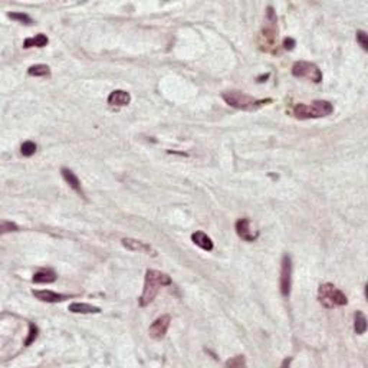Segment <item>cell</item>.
<instances>
[{"instance_id": "19", "label": "cell", "mask_w": 368, "mask_h": 368, "mask_svg": "<svg viewBox=\"0 0 368 368\" xmlns=\"http://www.w3.org/2000/svg\"><path fill=\"white\" fill-rule=\"evenodd\" d=\"M28 74L31 75V76H43V78H48V76H51V68L48 65L37 63V65H32L28 69Z\"/></svg>"}, {"instance_id": "5", "label": "cell", "mask_w": 368, "mask_h": 368, "mask_svg": "<svg viewBox=\"0 0 368 368\" xmlns=\"http://www.w3.org/2000/svg\"><path fill=\"white\" fill-rule=\"evenodd\" d=\"M318 299L321 305L327 309H332L337 307H344L348 304V299L345 294L338 289L332 283H322L318 289Z\"/></svg>"}, {"instance_id": "7", "label": "cell", "mask_w": 368, "mask_h": 368, "mask_svg": "<svg viewBox=\"0 0 368 368\" xmlns=\"http://www.w3.org/2000/svg\"><path fill=\"white\" fill-rule=\"evenodd\" d=\"M292 286V259L289 255H283L280 262V277H279V289L283 298H289Z\"/></svg>"}, {"instance_id": "17", "label": "cell", "mask_w": 368, "mask_h": 368, "mask_svg": "<svg viewBox=\"0 0 368 368\" xmlns=\"http://www.w3.org/2000/svg\"><path fill=\"white\" fill-rule=\"evenodd\" d=\"M48 43H49V39H48L46 35L37 33L35 37H28V39L23 42V48H25V49L33 48V46H36V48H43V46H46Z\"/></svg>"}, {"instance_id": "10", "label": "cell", "mask_w": 368, "mask_h": 368, "mask_svg": "<svg viewBox=\"0 0 368 368\" xmlns=\"http://www.w3.org/2000/svg\"><path fill=\"white\" fill-rule=\"evenodd\" d=\"M121 243H123V246H124V247H127V249L131 250V252H141V253H146V255L157 256L155 249H153L148 243L143 242V240L125 238V239L121 240Z\"/></svg>"}, {"instance_id": "16", "label": "cell", "mask_w": 368, "mask_h": 368, "mask_svg": "<svg viewBox=\"0 0 368 368\" xmlns=\"http://www.w3.org/2000/svg\"><path fill=\"white\" fill-rule=\"evenodd\" d=\"M56 277L58 276L52 269H42V271H37L33 275L32 280H33V283H52V282H55Z\"/></svg>"}, {"instance_id": "4", "label": "cell", "mask_w": 368, "mask_h": 368, "mask_svg": "<svg viewBox=\"0 0 368 368\" xmlns=\"http://www.w3.org/2000/svg\"><path fill=\"white\" fill-rule=\"evenodd\" d=\"M334 112V105L330 101L318 99L311 104H298L294 107V115L298 120H311L328 117Z\"/></svg>"}, {"instance_id": "2", "label": "cell", "mask_w": 368, "mask_h": 368, "mask_svg": "<svg viewBox=\"0 0 368 368\" xmlns=\"http://www.w3.org/2000/svg\"><path fill=\"white\" fill-rule=\"evenodd\" d=\"M277 18L272 6H268L266 9V18L265 25L259 35V46L263 52L275 54L277 46Z\"/></svg>"}, {"instance_id": "9", "label": "cell", "mask_w": 368, "mask_h": 368, "mask_svg": "<svg viewBox=\"0 0 368 368\" xmlns=\"http://www.w3.org/2000/svg\"><path fill=\"white\" fill-rule=\"evenodd\" d=\"M170 324H171V318L170 315H161L158 316L151 325H150V330H148V334L153 339H163L166 337L167 331L170 328Z\"/></svg>"}, {"instance_id": "12", "label": "cell", "mask_w": 368, "mask_h": 368, "mask_svg": "<svg viewBox=\"0 0 368 368\" xmlns=\"http://www.w3.org/2000/svg\"><path fill=\"white\" fill-rule=\"evenodd\" d=\"M129 102H131L129 92L123 91V90L112 91L108 96V104L111 107H127Z\"/></svg>"}, {"instance_id": "27", "label": "cell", "mask_w": 368, "mask_h": 368, "mask_svg": "<svg viewBox=\"0 0 368 368\" xmlns=\"http://www.w3.org/2000/svg\"><path fill=\"white\" fill-rule=\"evenodd\" d=\"M268 78H269V74L262 75V76H259L258 78V82H265V79H268Z\"/></svg>"}, {"instance_id": "14", "label": "cell", "mask_w": 368, "mask_h": 368, "mask_svg": "<svg viewBox=\"0 0 368 368\" xmlns=\"http://www.w3.org/2000/svg\"><path fill=\"white\" fill-rule=\"evenodd\" d=\"M191 240H193V243L196 246L202 247L203 250H207V252L213 250V247H215L213 240L210 239L204 232H196V233H193L191 235Z\"/></svg>"}, {"instance_id": "23", "label": "cell", "mask_w": 368, "mask_h": 368, "mask_svg": "<svg viewBox=\"0 0 368 368\" xmlns=\"http://www.w3.org/2000/svg\"><path fill=\"white\" fill-rule=\"evenodd\" d=\"M19 226L16 223L9 220H3L0 223V233L1 235H6V233H10V232H18Z\"/></svg>"}, {"instance_id": "21", "label": "cell", "mask_w": 368, "mask_h": 368, "mask_svg": "<svg viewBox=\"0 0 368 368\" xmlns=\"http://www.w3.org/2000/svg\"><path fill=\"white\" fill-rule=\"evenodd\" d=\"M36 144L33 141H25L20 147V153L23 157H32L36 153Z\"/></svg>"}, {"instance_id": "25", "label": "cell", "mask_w": 368, "mask_h": 368, "mask_svg": "<svg viewBox=\"0 0 368 368\" xmlns=\"http://www.w3.org/2000/svg\"><path fill=\"white\" fill-rule=\"evenodd\" d=\"M357 42L360 43V46L364 49V51H368V35L367 32L364 31H357Z\"/></svg>"}, {"instance_id": "3", "label": "cell", "mask_w": 368, "mask_h": 368, "mask_svg": "<svg viewBox=\"0 0 368 368\" xmlns=\"http://www.w3.org/2000/svg\"><path fill=\"white\" fill-rule=\"evenodd\" d=\"M221 98L223 101L236 108V110H242V111H256L268 104L272 102L271 98H266V99H258V98H253L245 92L238 91V90H232V91H226L221 93Z\"/></svg>"}, {"instance_id": "26", "label": "cell", "mask_w": 368, "mask_h": 368, "mask_svg": "<svg viewBox=\"0 0 368 368\" xmlns=\"http://www.w3.org/2000/svg\"><path fill=\"white\" fill-rule=\"evenodd\" d=\"M282 46H283V49H286V51H292L295 46H296V42H295V39H292V37H285Z\"/></svg>"}, {"instance_id": "8", "label": "cell", "mask_w": 368, "mask_h": 368, "mask_svg": "<svg viewBox=\"0 0 368 368\" xmlns=\"http://www.w3.org/2000/svg\"><path fill=\"white\" fill-rule=\"evenodd\" d=\"M235 229H236L238 236L245 242H255L259 238V230L253 227L252 220L247 217H243V219H239L236 221Z\"/></svg>"}, {"instance_id": "20", "label": "cell", "mask_w": 368, "mask_h": 368, "mask_svg": "<svg viewBox=\"0 0 368 368\" xmlns=\"http://www.w3.org/2000/svg\"><path fill=\"white\" fill-rule=\"evenodd\" d=\"M39 335V328L33 322H29V332H28V338L25 339V347H29L31 344H33L37 339Z\"/></svg>"}, {"instance_id": "28", "label": "cell", "mask_w": 368, "mask_h": 368, "mask_svg": "<svg viewBox=\"0 0 368 368\" xmlns=\"http://www.w3.org/2000/svg\"><path fill=\"white\" fill-rule=\"evenodd\" d=\"M291 364V360H285L283 363H282V367H285V366H289Z\"/></svg>"}, {"instance_id": "1", "label": "cell", "mask_w": 368, "mask_h": 368, "mask_svg": "<svg viewBox=\"0 0 368 368\" xmlns=\"http://www.w3.org/2000/svg\"><path fill=\"white\" fill-rule=\"evenodd\" d=\"M167 285H171V277L170 276L167 274L160 272V271L148 269L146 272V279H144V289H143V294L138 299L140 307L150 305L155 299V296L158 295L160 289L163 286H167Z\"/></svg>"}, {"instance_id": "6", "label": "cell", "mask_w": 368, "mask_h": 368, "mask_svg": "<svg viewBox=\"0 0 368 368\" xmlns=\"http://www.w3.org/2000/svg\"><path fill=\"white\" fill-rule=\"evenodd\" d=\"M292 75L296 78H307L309 81H312L315 84H319L322 81V72L321 69L312 63V62H307V61H298L295 62L292 66Z\"/></svg>"}, {"instance_id": "11", "label": "cell", "mask_w": 368, "mask_h": 368, "mask_svg": "<svg viewBox=\"0 0 368 368\" xmlns=\"http://www.w3.org/2000/svg\"><path fill=\"white\" fill-rule=\"evenodd\" d=\"M33 296L42 301V302H48V304H56V302H62L65 299H69V295L65 294H56L54 291H32Z\"/></svg>"}, {"instance_id": "15", "label": "cell", "mask_w": 368, "mask_h": 368, "mask_svg": "<svg viewBox=\"0 0 368 368\" xmlns=\"http://www.w3.org/2000/svg\"><path fill=\"white\" fill-rule=\"evenodd\" d=\"M68 311L72 313H99L101 308L91 305V304H84V302H74L68 307Z\"/></svg>"}, {"instance_id": "18", "label": "cell", "mask_w": 368, "mask_h": 368, "mask_svg": "<svg viewBox=\"0 0 368 368\" xmlns=\"http://www.w3.org/2000/svg\"><path fill=\"white\" fill-rule=\"evenodd\" d=\"M354 331L358 335H363L367 331V318L361 311H357L354 315Z\"/></svg>"}, {"instance_id": "22", "label": "cell", "mask_w": 368, "mask_h": 368, "mask_svg": "<svg viewBox=\"0 0 368 368\" xmlns=\"http://www.w3.org/2000/svg\"><path fill=\"white\" fill-rule=\"evenodd\" d=\"M7 16L12 19V20H16V22L25 23V25H32V23H33L32 18H31L29 15L23 13V12H12V13H9Z\"/></svg>"}, {"instance_id": "24", "label": "cell", "mask_w": 368, "mask_h": 368, "mask_svg": "<svg viewBox=\"0 0 368 368\" xmlns=\"http://www.w3.org/2000/svg\"><path fill=\"white\" fill-rule=\"evenodd\" d=\"M245 364H246V361H245V357H243V355L233 357L232 360H227V361L224 363V366H226V367H230V368L243 367Z\"/></svg>"}, {"instance_id": "13", "label": "cell", "mask_w": 368, "mask_h": 368, "mask_svg": "<svg viewBox=\"0 0 368 368\" xmlns=\"http://www.w3.org/2000/svg\"><path fill=\"white\" fill-rule=\"evenodd\" d=\"M61 173H62V177H63V180L68 183V185H69L72 190H75L79 196L85 197V193H84V190H82L81 182H79V179L76 177V174H75L74 171L69 170V168H62Z\"/></svg>"}]
</instances>
